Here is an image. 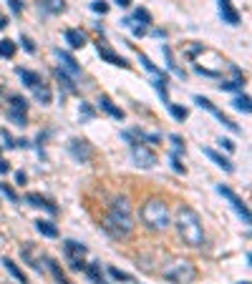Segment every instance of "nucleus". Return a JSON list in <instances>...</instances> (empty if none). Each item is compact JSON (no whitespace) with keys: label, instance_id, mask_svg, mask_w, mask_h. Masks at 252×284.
<instances>
[{"label":"nucleus","instance_id":"obj_1","mask_svg":"<svg viewBox=\"0 0 252 284\" xmlns=\"http://www.w3.org/2000/svg\"><path fill=\"white\" fill-rule=\"evenodd\" d=\"M134 211H131V199L126 194H119L111 199L109 204V214L106 219L101 222V229L106 231L111 239L121 242V239H129L134 234Z\"/></svg>","mask_w":252,"mask_h":284},{"label":"nucleus","instance_id":"obj_2","mask_svg":"<svg viewBox=\"0 0 252 284\" xmlns=\"http://www.w3.org/2000/svg\"><path fill=\"white\" fill-rule=\"evenodd\" d=\"M174 227L182 236V242L192 249H199L204 247L207 236H204V227H202V216L197 214V209L187 206V204H179L177 209V216H174Z\"/></svg>","mask_w":252,"mask_h":284},{"label":"nucleus","instance_id":"obj_3","mask_svg":"<svg viewBox=\"0 0 252 284\" xmlns=\"http://www.w3.org/2000/svg\"><path fill=\"white\" fill-rule=\"evenodd\" d=\"M141 224L149 231H166L172 224V211L169 204L161 196H149L141 204Z\"/></svg>","mask_w":252,"mask_h":284},{"label":"nucleus","instance_id":"obj_4","mask_svg":"<svg viewBox=\"0 0 252 284\" xmlns=\"http://www.w3.org/2000/svg\"><path fill=\"white\" fill-rule=\"evenodd\" d=\"M161 277L172 284H189L197 279V267L189 259H172L169 264L161 267Z\"/></svg>","mask_w":252,"mask_h":284},{"label":"nucleus","instance_id":"obj_5","mask_svg":"<svg viewBox=\"0 0 252 284\" xmlns=\"http://www.w3.org/2000/svg\"><path fill=\"white\" fill-rule=\"evenodd\" d=\"M131 159L139 169H154L157 166V154H154V148L152 146H146L141 141L131 143Z\"/></svg>","mask_w":252,"mask_h":284},{"label":"nucleus","instance_id":"obj_6","mask_svg":"<svg viewBox=\"0 0 252 284\" xmlns=\"http://www.w3.org/2000/svg\"><path fill=\"white\" fill-rule=\"evenodd\" d=\"M217 191H220V194L224 196V199H227L229 204H232V209H235V211L240 214L242 224H250V222H252V216H250V209H247V204H245V201L240 199V196H237V194H235L232 189H229V186H224V184H220V186H217Z\"/></svg>","mask_w":252,"mask_h":284},{"label":"nucleus","instance_id":"obj_7","mask_svg":"<svg viewBox=\"0 0 252 284\" xmlns=\"http://www.w3.org/2000/svg\"><path fill=\"white\" fill-rule=\"evenodd\" d=\"M194 103H197L199 108H204V111H209L212 116H217V121H220L222 126H227L229 131H232V134H240V131H242V128H240L235 121H229V118H227V116H224V114H222L220 108H217L212 101H209V98H204V96H194Z\"/></svg>","mask_w":252,"mask_h":284},{"label":"nucleus","instance_id":"obj_8","mask_svg":"<svg viewBox=\"0 0 252 284\" xmlns=\"http://www.w3.org/2000/svg\"><path fill=\"white\" fill-rule=\"evenodd\" d=\"M68 154L78 161V164H89L94 159V146L83 139H71L68 141Z\"/></svg>","mask_w":252,"mask_h":284},{"label":"nucleus","instance_id":"obj_9","mask_svg":"<svg viewBox=\"0 0 252 284\" xmlns=\"http://www.w3.org/2000/svg\"><path fill=\"white\" fill-rule=\"evenodd\" d=\"M20 256L26 259V264H31L33 269H38V272H43V264H40V261H43V252H40L35 244H31V242H26L23 247H20Z\"/></svg>","mask_w":252,"mask_h":284},{"label":"nucleus","instance_id":"obj_10","mask_svg":"<svg viewBox=\"0 0 252 284\" xmlns=\"http://www.w3.org/2000/svg\"><path fill=\"white\" fill-rule=\"evenodd\" d=\"M56 56H58V60H61V71L66 73V76H71V78H76V76H81V65H78V60L68 53V51H56Z\"/></svg>","mask_w":252,"mask_h":284},{"label":"nucleus","instance_id":"obj_11","mask_svg":"<svg viewBox=\"0 0 252 284\" xmlns=\"http://www.w3.org/2000/svg\"><path fill=\"white\" fill-rule=\"evenodd\" d=\"M96 51H98L101 60H106V63H111V65H119V68H129V60H126L124 56H119V53H114L109 46H103L101 40L96 43Z\"/></svg>","mask_w":252,"mask_h":284},{"label":"nucleus","instance_id":"obj_12","mask_svg":"<svg viewBox=\"0 0 252 284\" xmlns=\"http://www.w3.org/2000/svg\"><path fill=\"white\" fill-rule=\"evenodd\" d=\"M217 5H220L222 23H227V26H240V13L235 10V5L229 3V0H217Z\"/></svg>","mask_w":252,"mask_h":284},{"label":"nucleus","instance_id":"obj_13","mask_svg":"<svg viewBox=\"0 0 252 284\" xmlns=\"http://www.w3.org/2000/svg\"><path fill=\"white\" fill-rule=\"evenodd\" d=\"M26 201L31 204V206H38V209H46L51 216H56L58 214V206L51 201V199H46V196H40V194H28L26 196Z\"/></svg>","mask_w":252,"mask_h":284},{"label":"nucleus","instance_id":"obj_14","mask_svg":"<svg viewBox=\"0 0 252 284\" xmlns=\"http://www.w3.org/2000/svg\"><path fill=\"white\" fill-rule=\"evenodd\" d=\"M204 156H207L209 161H212V164H217L222 171H227V173H232V171H235V164L229 161L227 156H222L220 151H215V148H204Z\"/></svg>","mask_w":252,"mask_h":284},{"label":"nucleus","instance_id":"obj_15","mask_svg":"<svg viewBox=\"0 0 252 284\" xmlns=\"http://www.w3.org/2000/svg\"><path fill=\"white\" fill-rule=\"evenodd\" d=\"M86 252L89 249L78 242H73V239H66V242H63V254H66V259H83Z\"/></svg>","mask_w":252,"mask_h":284},{"label":"nucleus","instance_id":"obj_16","mask_svg":"<svg viewBox=\"0 0 252 284\" xmlns=\"http://www.w3.org/2000/svg\"><path fill=\"white\" fill-rule=\"evenodd\" d=\"M98 108H101V111H106L111 118H116V121H124V111H121V108L109 98V96H98Z\"/></svg>","mask_w":252,"mask_h":284},{"label":"nucleus","instance_id":"obj_17","mask_svg":"<svg viewBox=\"0 0 252 284\" xmlns=\"http://www.w3.org/2000/svg\"><path fill=\"white\" fill-rule=\"evenodd\" d=\"M63 38H66V43L71 48H83L86 46V33L78 30V28H68L66 33H63Z\"/></svg>","mask_w":252,"mask_h":284},{"label":"nucleus","instance_id":"obj_18","mask_svg":"<svg viewBox=\"0 0 252 284\" xmlns=\"http://www.w3.org/2000/svg\"><path fill=\"white\" fill-rule=\"evenodd\" d=\"M15 73L20 76V81H23L26 88H35V85H40L43 81H40V76L35 71H28V68H15Z\"/></svg>","mask_w":252,"mask_h":284},{"label":"nucleus","instance_id":"obj_19","mask_svg":"<svg viewBox=\"0 0 252 284\" xmlns=\"http://www.w3.org/2000/svg\"><path fill=\"white\" fill-rule=\"evenodd\" d=\"M161 53H164V58H166V68H169V71H172L177 78H182V81H184V78H187V71H184V68H179V65L174 63L172 48H169V46H161Z\"/></svg>","mask_w":252,"mask_h":284},{"label":"nucleus","instance_id":"obj_20","mask_svg":"<svg viewBox=\"0 0 252 284\" xmlns=\"http://www.w3.org/2000/svg\"><path fill=\"white\" fill-rule=\"evenodd\" d=\"M43 261H46L48 272L56 277V282H58V284H71V279H68L66 274H63V269H61V264H58L56 259H51V256H43Z\"/></svg>","mask_w":252,"mask_h":284},{"label":"nucleus","instance_id":"obj_21","mask_svg":"<svg viewBox=\"0 0 252 284\" xmlns=\"http://www.w3.org/2000/svg\"><path fill=\"white\" fill-rule=\"evenodd\" d=\"M35 229L40 231V236H48V239H56V236H58V227H56L53 222H48V219H38V222H35Z\"/></svg>","mask_w":252,"mask_h":284},{"label":"nucleus","instance_id":"obj_22","mask_svg":"<svg viewBox=\"0 0 252 284\" xmlns=\"http://www.w3.org/2000/svg\"><path fill=\"white\" fill-rule=\"evenodd\" d=\"M3 264H5V269L10 272V277H13V279H18L20 284H28V277H26V272L20 269V267L15 264L13 259H8V256H5V259H3Z\"/></svg>","mask_w":252,"mask_h":284},{"label":"nucleus","instance_id":"obj_23","mask_svg":"<svg viewBox=\"0 0 252 284\" xmlns=\"http://www.w3.org/2000/svg\"><path fill=\"white\" fill-rule=\"evenodd\" d=\"M33 93H35V101H38L40 106H51V101H53V93H51V88H48L46 83L35 85V88H33Z\"/></svg>","mask_w":252,"mask_h":284},{"label":"nucleus","instance_id":"obj_24","mask_svg":"<svg viewBox=\"0 0 252 284\" xmlns=\"http://www.w3.org/2000/svg\"><path fill=\"white\" fill-rule=\"evenodd\" d=\"M131 20H134V23H141L144 28H149V26L154 23V18H152V13L146 10V8H136V10H134V15H131Z\"/></svg>","mask_w":252,"mask_h":284},{"label":"nucleus","instance_id":"obj_25","mask_svg":"<svg viewBox=\"0 0 252 284\" xmlns=\"http://www.w3.org/2000/svg\"><path fill=\"white\" fill-rule=\"evenodd\" d=\"M8 103H10L8 111H15V114H28V101H26L23 96H10V98H8Z\"/></svg>","mask_w":252,"mask_h":284},{"label":"nucleus","instance_id":"obj_26","mask_svg":"<svg viewBox=\"0 0 252 284\" xmlns=\"http://www.w3.org/2000/svg\"><path fill=\"white\" fill-rule=\"evenodd\" d=\"M89 274V279L94 282V284H101L103 282V272H101V264L98 261H91V264H86V269H83Z\"/></svg>","mask_w":252,"mask_h":284},{"label":"nucleus","instance_id":"obj_27","mask_svg":"<svg viewBox=\"0 0 252 284\" xmlns=\"http://www.w3.org/2000/svg\"><path fill=\"white\" fill-rule=\"evenodd\" d=\"M139 60H141V65H144V68L146 71H149V73H154L157 78H164V81H169V78H166V73L161 71V68H157V65L149 60V56H144V53H139Z\"/></svg>","mask_w":252,"mask_h":284},{"label":"nucleus","instance_id":"obj_28","mask_svg":"<svg viewBox=\"0 0 252 284\" xmlns=\"http://www.w3.org/2000/svg\"><path fill=\"white\" fill-rule=\"evenodd\" d=\"M56 78H58V83L63 85V88H66V93H76V91H78V88H76V83H73V78H71V76H66L61 68L56 71Z\"/></svg>","mask_w":252,"mask_h":284},{"label":"nucleus","instance_id":"obj_29","mask_svg":"<svg viewBox=\"0 0 252 284\" xmlns=\"http://www.w3.org/2000/svg\"><path fill=\"white\" fill-rule=\"evenodd\" d=\"M38 8H43V13H63L66 10V3H63V0H46V3H40Z\"/></svg>","mask_w":252,"mask_h":284},{"label":"nucleus","instance_id":"obj_30","mask_svg":"<svg viewBox=\"0 0 252 284\" xmlns=\"http://www.w3.org/2000/svg\"><path fill=\"white\" fill-rule=\"evenodd\" d=\"M154 88H157V93L161 96V103H164V106H169V103H172L169 91H166V81H164V78H157V81H154Z\"/></svg>","mask_w":252,"mask_h":284},{"label":"nucleus","instance_id":"obj_31","mask_svg":"<svg viewBox=\"0 0 252 284\" xmlns=\"http://www.w3.org/2000/svg\"><path fill=\"white\" fill-rule=\"evenodd\" d=\"M78 116H81V123H89L94 116H96V111L91 108V103H86V101H81V108H78Z\"/></svg>","mask_w":252,"mask_h":284},{"label":"nucleus","instance_id":"obj_32","mask_svg":"<svg viewBox=\"0 0 252 284\" xmlns=\"http://www.w3.org/2000/svg\"><path fill=\"white\" fill-rule=\"evenodd\" d=\"M13 56H15V43L3 38L0 40V58H13Z\"/></svg>","mask_w":252,"mask_h":284},{"label":"nucleus","instance_id":"obj_33","mask_svg":"<svg viewBox=\"0 0 252 284\" xmlns=\"http://www.w3.org/2000/svg\"><path fill=\"white\" fill-rule=\"evenodd\" d=\"M8 121L18 128H26L28 126V114H15V111H8Z\"/></svg>","mask_w":252,"mask_h":284},{"label":"nucleus","instance_id":"obj_34","mask_svg":"<svg viewBox=\"0 0 252 284\" xmlns=\"http://www.w3.org/2000/svg\"><path fill=\"white\" fill-rule=\"evenodd\" d=\"M121 26H124V28H131V33H134L136 38L146 35V28H144V26H136V23H134L131 18H124V20H121Z\"/></svg>","mask_w":252,"mask_h":284},{"label":"nucleus","instance_id":"obj_35","mask_svg":"<svg viewBox=\"0 0 252 284\" xmlns=\"http://www.w3.org/2000/svg\"><path fill=\"white\" fill-rule=\"evenodd\" d=\"M166 108H169V114H172V118H174V121H179V123H182V121L187 118V108H184V106L169 103V106H166Z\"/></svg>","mask_w":252,"mask_h":284},{"label":"nucleus","instance_id":"obj_36","mask_svg":"<svg viewBox=\"0 0 252 284\" xmlns=\"http://www.w3.org/2000/svg\"><path fill=\"white\" fill-rule=\"evenodd\" d=\"M235 108H237V111H242V114H250V111H252V106H250V96H247V93L237 96V98H235Z\"/></svg>","mask_w":252,"mask_h":284},{"label":"nucleus","instance_id":"obj_37","mask_svg":"<svg viewBox=\"0 0 252 284\" xmlns=\"http://www.w3.org/2000/svg\"><path fill=\"white\" fill-rule=\"evenodd\" d=\"M245 85V78H235V81H227V83H220L222 91H242Z\"/></svg>","mask_w":252,"mask_h":284},{"label":"nucleus","instance_id":"obj_38","mask_svg":"<svg viewBox=\"0 0 252 284\" xmlns=\"http://www.w3.org/2000/svg\"><path fill=\"white\" fill-rule=\"evenodd\" d=\"M0 194H3L8 201H13V204H18V201H20V199H18V194H15V189H13V186H8V184H0Z\"/></svg>","mask_w":252,"mask_h":284},{"label":"nucleus","instance_id":"obj_39","mask_svg":"<svg viewBox=\"0 0 252 284\" xmlns=\"http://www.w3.org/2000/svg\"><path fill=\"white\" fill-rule=\"evenodd\" d=\"M109 277H111L114 282H131V274H126V272H121V269H116V267H109Z\"/></svg>","mask_w":252,"mask_h":284},{"label":"nucleus","instance_id":"obj_40","mask_svg":"<svg viewBox=\"0 0 252 284\" xmlns=\"http://www.w3.org/2000/svg\"><path fill=\"white\" fill-rule=\"evenodd\" d=\"M169 141H172V146H174L172 154H184V139H182L179 134H172V136H169Z\"/></svg>","mask_w":252,"mask_h":284},{"label":"nucleus","instance_id":"obj_41","mask_svg":"<svg viewBox=\"0 0 252 284\" xmlns=\"http://www.w3.org/2000/svg\"><path fill=\"white\" fill-rule=\"evenodd\" d=\"M91 10L106 15V13H109V3H106V0H94V3H91Z\"/></svg>","mask_w":252,"mask_h":284},{"label":"nucleus","instance_id":"obj_42","mask_svg":"<svg viewBox=\"0 0 252 284\" xmlns=\"http://www.w3.org/2000/svg\"><path fill=\"white\" fill-rule=\"evenodd\" d=\"M20 46H23L26 53H35V43H33L31 35H20Z\"/></svg>","mask_w":252,"mask_h":284},{"label":"nucleus","instance_id":"obj_43","mask_svg":"<svg viewBox=\"0 0 252 284\" xmlns=\"http://www.w3.org/2000/svg\"><path fill=\"white\" fill-rule=\"evenodd\" d=\"M169 161H172V169H174L177 173H187V169H184V164H182L179 154H172V156H169Z\"/></svg>","mask_w":252,"mask_h":284},{"label":"nucleus","instance_id":"obj_44","mask_svg":"<svg viewBox=\"0 0 252 284\" xmlns=\"http://www.w3.org/2000/svg\"><path fill=\"white\" fill-rule=\"evenodd\" d=\"M8 8H10L13 15H20L23 13V0H8Z\"/></svg>","mask_w":252,"mask_h":284},{"label":"nucleus","instance_id":"obj_45","mask_svg":"<svg viewBox=\"0 0 252 284\" xmlns=\"http://www.w3.org/2000/svg\"><path fill=\"white\" fill-rule=\"evenodd\" d=\"M68 267H71L73 272H83V269H86V264H83V259H68Z\"/></svg>","mask_w":252,"mask_h":284},{"label":"nucleus","instance_id":"obj_46","mask_svg":"<svg viewBox=\"0 0 252 284\" xmlns=\"http://www.w3.org/2000/svg\"><path fill=\"white\" fill-rule=\"evenodd\" d=\"M217 143H220L224 151H229V154H232V151H235V141H232V139H220Z\"/></svg>","mask_w":252,"mask_h":284},{"label":"nucleus","instance_id":"obj_47","mask_svg":"<svg viewBox=\"0 0 252 284\" xmlns=\"http://www.w3.org/2000/svg\"><path fill=\"white\" fill-rule=\"evenodd\" d=\"M0 136H3V139H5V146H8V148H15V141L10 139V134H8V131H5V128H3V131H0Z\"/></svg>","mask_w":252,"mask_h":284},{"label":"nucleus","instance_id":"obj_48","mask_svg":"<svg viewBox=\"0 0 252 284\" xmlns=\"http://www.w3.org/2000/svg\"><path fill=\"white\" fill-rule=\"evenodd\" d=\"M5 173H10V164L5 159H0V176H5Z\"/></svg>","mask_w":252,"mask_h":284},{"label":"nucleus","instance_id":"obj_49","mask_svg":"<svg viewBox=\"0 0 252 284\" xmlns=\"http://www.w3.org/2000/svg\"><path fill=\"white\" fill-rule=\"evenodd\" d=\"M202 51H204V48H202V43H197V46H192L187 53H189V58H194V56H197V53H202Z\"/></svg>","mask_w":252,"mask_h":284},{"label":"nucleus","instance_id":"obj_50","mask_svg":"<svg viewBox=\"0 0 252 284\" xmlns=\"http://www.w3.org/2000/svg\"><path fill=\"white\" fill-rule=\"evenodd\" d=\"M15 181H18V184H26V181H28L26 171H18V173H15Z\"/></svg>","mask_w":252,"mask_h":284},{"label":"nucleus","instance_id":"obj_51","mask_svg":"<svg viewBox=\"0 0 252 284\" xmlns=\"http://www.w3.org/2000/svg\"><path fill=\"white\" fill-rule=\"evenodd\" d=\"M119 8H131V0H114Z\"/></svg>","mask_w":252,"mask_h":284},{"label":"nucleus","instance_id":"obj_52","mask_svg":"<svg viewBox=\"0 0 252 284\" xmlns=\"http://www.w3.org/2000/svg\"><path fill=\"white\" fill-rule=\"evenodd\" d=\"M152 35H157V38H166V30H159V28H154V30H152Z\"/></svg>","mask_w":252,"mask_h":284},{"label":"nucleus","instance_id":"obj_53","mask_svg":"<svg viewBox=\"0 0 252 284\" xmlns=\"http://www.w3.org/2000/svg\"><path fill=\"white\" fill-rule=\"evenodd\" d=\"M5 26H8V18H3V15H0V30H3Z\"/></svg>","mask_w":252,"mask_h":284},{"label":"nucleus","instance_id":"obj_54","mask_svg":"<svg viewBox=\"0 0 252 284\" xmlns=\"http://www.w3.org/2000/svg\"><path fill=\"white\" fill-rule=\"evenodd\" d=\"M240 284H250V282H240Z\"/></svg>","mask_w":252,"mask_h":284}]
</instances>
